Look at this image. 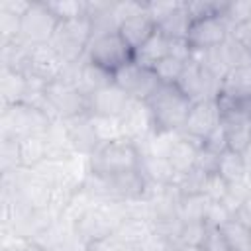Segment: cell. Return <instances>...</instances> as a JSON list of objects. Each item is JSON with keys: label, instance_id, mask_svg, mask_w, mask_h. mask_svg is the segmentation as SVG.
Masks as SVG:
<instances>
[{"label": "cell", "instance_id": "6da1fadb", "mask_svg": "<svg viewBox=\"0 0 251 251\" xmlns=\"http://www.w3.org/2000/svg\"><path fill=\"white\" fill-rule=\"evenodd\" d=\"M145 102L151 110L155 131H180L192 108V102L176 84H159Z\"/></svg>", "mask_w": 251, "mask_h": 251}, {"label": "cell", "instance_id": "7a4b0ae2", "mask_svg": "<svg viewBox=\"0 0 251 251\" xmlns=\"http://www.w3.org/2000/svg\"><path fill=\"white\" fill-rule=\"evenodd\" d=\"M88 169L102 176H114L141 169V149L133 139L120 137L102 143L90 157Z\"/></svg>", "mask_w": 251, "mask_h": 251}, {"label": "cell", "instance_id": "3957f363", "mask_svg": "<svg viewBox=\"0 0 251 251\" xmlns=\"http://www.w3.org/2000/svg\"><path fill=\"white\" fill-rule=\"evenodd\" d=\"M51 129V116L31 104H10L2 110V137L18 141L29 135H45Z\"/></svg>", "mask_w": 251, "mask_h": 251}, {"label": "cell", "instance_id": "277c9868", "mask_svg": "<svg viewBox=\"0 0 251 251\" xmlns=\"http://www.w3.org/2000/svg\"><path fill=\"white\" fill-rule=\"evenodd\" d=\"M90 41H92V24L86 14L80 18L59 22L49 43L63 57V61L71 65L86 57V49Z\"/></svg>", "mask_w": 251, "mask_h": 251}, {"label": "cell", "instance_id": "5b68a950", "mask_svg": "<svg viewBox=\"0 0 251 251\" xmlns=\"http://www.w3.org/2000/svg\"><path fill=\"white\" fill-rule=\"evenodd\" d=\"M88 108H90V98L82 94L75 84L63 78H57L45 86L43 110L51 118H59L61 122H65L88 114Z\"/></svg>", "mask_w": 251, "mask_h": 251}, {"label": "cell", "instance_id": "8992f818", "mask_svg": "<svg viewBox=\"0 0 251 251\" xmlns=\"http://www.w3.org/2000/svg\"><path fill=\"white\" fill-rule=\"evenodd\" d=\"M222 82H224L222 78L212 75L200 63L188 59L176 80V86L192 104H196L204 100H216L222 92Z\"/></svg>", "mask_w": 251, "mask_h": 251}, {"label": "cell", "instance_id": "52a82bcc", "mask_svg": "<svg viewBox=\"0 0 251 251\" xmlns=\"http://www.w3.org/2000/svg\"><path fill=\"white\" fill-rule=\"evenodd\" d=\"M65 67H67V63L53 49L51 43H39V45H29L27 47L24 63L20 67V73H24L27 78L49 84V82H53L61 76Z\"/></svg>", "mask_w": 251, "mask_h": 251}, {"label": "cell", "instance_id": "ba28073f", "mask_svg": "<svg viewBox=\"0 0 251 251\" xmlns=\"http://www.w3.org/2000/svg\"><path fill=\"white\" fill-rule=\"evenodd\" d=\"M59 25L57 16L45 6V2H31L27 12L20 20V33L18 39L25 45H39L49 43L55 29Z\"/></svg>", "mask_w": 251, "mask_h": 251}, {"label": "cell", "instance_id": "9c48e42d", "mask_svg": "<svg viewBox=\"0 0 251 251\" xmlns=\"http://www.w3.org/2000/svg\"><path fill=\"white\" fill-rule=\"evenodd\" d=\"M86 59L114 75V71L133 61V51L116 31V33H108L92 39L86 49Z\"/></svg>", "mask_w": 251, "mask_h": 251}, {"label": "cell", "instance_id": "30bf717a", "mask_svg": "<svg viewBox=\"0 0 251 251\" xmlns=\"http://www.w3.org/2000/svg\"><path fill=\"white\" fill-rule=\"evenodd\" d=\"M114 84L127 92L129 98L145 102L161 82L153 69H145L135 61H129L118 71H114Z\"/></svg>", "mask_w": 251, "mask_h": 251}, {"label": "cell", "instance_id": "8fae6325", "mask_svg": "<svg viewBox=\"0 0 251 251\" xmlns=\"http://www.w3.org/2000/svg\"><path fill=\"white\" fill-rule=\"evenodd\" d=\"M229 33L231 27L224 16H210V18L192 20L186 41L192 47V51H206L222 45L229 37Z\"/></svg>", "mask_w": 251, "mask_h": 251}, {"label": "cell", "instance_id": "7c38bea8", "mask_svg": "<svg viewBox=\"0 0 251 251\" xmlns=\"http://www.w3.org/2000/svg\"><path fill=\"white\" fill-rule=\"evenodd\" d=\"M222 124V110L218 106V100H204L192 104L188 118L182 126V133L190 137L192 141L200 143Z\"/></svg>", "mask_w": 251, "mask_h": 251}, {"label": "cell", "instance_id": "4fadbf2b", "mask_svg": "<svg viewBox=\"0 0 251 251\" xmlns=\"http://www.w3.org/2000/svg\"><path fill=\"white\" fill-rule=\"evenodd\" d=\"M120 126H122V133L127 139L143 141L147 139L151 133H155V126H153V116L151 110L147 106V102L143 100H129L126 110L120 116Z\"/></svg>", "mask_w": 251, "mask_h": 251}, {"label": "cell", "instance_id": "5bb4252c", "mask_svg": "<svg viewBox=\"0 0 251 251\" xmlns=\"http://www.w3.org/2000/svg\"><path fill=\"white\" fill-rule=\"evenodd\" d=\"M63 126H65L67 141H69V147H71L73 153L88 155L90 157L102 145L100 139H98V133L94 129V124H92L90 114L65 120Z\"/></svg>", "mask_w": 251, "mask_h": 251}, {"label": "cell", "instance_id": "9a60e30c", "mask_svg": "<svg viewBox=\"0 0 251 251\" xmlns=\"http://www.w3.org/2000/svg\"><path fill=\"white\" fill-rule=\"evenodd\" d=\"M129 100L131 98L127 92H124L116 84H110V86H104L90 96L88 114L100 116V118H120Z\"/></svg>", "mask_w": 251, "mask_h": 251}, {"label": "cell", "instance_id": "2e32d148", "mask_svg": "<svg viewBox=\"0 0 251 251\" xmlns=\"http://www.w3.org/2000/svg\"><path fill=\"white\" fill-rule=\"evenodd\" d=\"M200 143L192 141L190 137H186L182 131H178V135L175 137L169 153H167V159L171 163V167L175 169L176 176L188 173L190 169H194V163H196V157H198V151H200Z\"/></svg>", "mask_w": 251, "mask_h": 251}, {"label": "cell", "instance_id": "e0dca14e", "mask_svg": "<svg viewBox=\"0 0 251 251\" xmlns=\"http://www.w3.org/2000/svg\"><path fill=\"white\" fill-rule=\"evenodd\" d=\"M16 149H18V165L20 169H35L37 165H41L43 161H47L51 157L49 151V143L45 135H29L24 139L16 141Z\"/></svg>", "mask_w": 251, "mask_h": 251}, {"label": "cell", "instance_id": "ac0fdd59", "mask_svg": "<svg viewBox=\"0 0 251 251\" xmlns=\"http://www.w3.org/2000/svg\"><path fill=\"white\" fill-rule=\"evenodd\" d=\"M155 29H157V25L153 24V20L147 16V10H145L137 16H131L126 22H122L118 33L131 47V51H135L155 33Z\"/></svg>", "mask_w": 251, "mask_h": 251}, {"label": "cell", "instance_id": "d6986e66", "mask_svg": "<svg viewBox=\"0 0 251 251\" xmlns=\"http://www.w3.org/2000/svg\"><path fill=\"white\" fill-rule=\"evenodd\" d=\"M153 231V226L147 218L129 214L126 216L114 229V235L126 245V247H137L149 233Z\"/></svg>", "mask_w": 251, "mask_h": 251}, {"label": "cell", "instance_id": "ffe728a7", "mask_svg": "<svg viewBox=\"0 0 251 251\" xmlns=\"http://www.w3.org/2000/svg\"><path fill=\"white\" fill-rule=\"evenodd\" d=\"M192 18L188 12L186 2H178V6L175 10H171L159 24L157 29L167 37V39H184L188 35Z\"/></svg>", "mask_w": 251, "mask_h": 251}, {"label": "cell", "instance_id": "44dd1931", "mask_svg": "<svg viewBox=\"0 0 251 251\" xmlns=\"http://www.w3.org/2000/svg\"><path fill=\"white\" fill-rule=\"evenodd\" d=\"M169 55V39L155 29V33L139 47L133 51V61L145 69H155L159 61H163Z\"/></svg>", "mask_w": 251, "mask_h": 251}, {"label": "cell", "instance_id": "7402d4cb", "mask_svg": "<svg viewBox=\"0 0 251 251\" xmlns=\"http://www.w3.org/2000/svg\"><path fill=\"white\" fill-rule=\"evenodd\" d=\"M141 173L147 184H175L176 173L167 157L141 155Z\"/></svg>", "mask_w": 251, "mask_h": 251}, {"label": "cell", "instance_id": "603a6c76", "mask_svg": "<svg viewBox=\"0 0 251 251\" xmlns=\"http://www.w3.org/2000/svg\"><path fill=\"white\" fill-rule=\"evenodd\" d=\"M27 92V76L16 69H2V100L4 106L18 104Z\"/></svg>", "mask_w": 251, "mask_h": 251}, {"label": "cell", "instance_id": "cb8c5ba5", "mask_svg": "<svg viewBox=\"0 0 251 251\" xmlns=\"http://www.w3.org/2000/svg\"><path fill=\"white\" fill-rule=\"evenodd\" d=\"M222 124L226 126L227 149L235 153H243V149L251 143V116L222 120Z\"/></svg>", "mask_w": 251, "mask_h": 251}, {"label": "cell", "instance_id": "d4e9b609", "mask_svg": "<svg viewBox=\"0 0 251 251\" xmlns=\"http://www.w3.org/2000/svg\"><path fill=\"white\" fill-rule=\"evenodd\" d=\"M218 229L229 251H251V229L237 218L227 220Z\"/></svg>", "mask_w": 251, "mask_h": 251}, {"label": "cell", "instance_id": "484cf974", "mask_svg": "<svg viewBox=\"0 0 251 251\" xmlns=\"http://www.w3.org/2000/svg\"><path fill=\"white\" fill-rule=\"evenodd\" d=\"M216 173L227 182V184H233V182H241L247 178V167L243 163V157L241 153H235L231 149H226L220 157H218V169Z\"/></svg>", "mask_w": 251, "mask_h": 251}, {"label": "cell", "instance_id": "4316f807", "mask_svg": "<svg viewBox=\"0 0 251 251\" xmlns=\"http://www.w3.org/2000/svg\"><path fill=\"white\" fill-rule=\"evenodd\" d=\"M208 235L206 222H184L173 243V251L178 247H202Z\"/></svg>", "mask_w": 251, "mask_h": 251}, {"label": "cell", "instance_id": "83f0119b", "mask_svg": "<svg viewBox=\"0 0 251 251\" xmlns=\"http://www.w3.org/2000/svg\"><path fill=\"white\" fill-rule=\"evenodd\" d=\"M212 200H208L204 194H192V196H182L178 204V220L184 222H204L206 212Z\"/></svg>", "mask_w": 251, "mask_h": 251}, {"label": "cell", "instance_id": "f1b7e54d", "mask_svg": "<svg viewBox=\"0 0 251 251\" xmlns=\"http://www.w3.org/2000/svg\"><path fill=\"white\" fill-rule=\"evenodd\" d=\"M222 88L237 94H251V63L229 69L224 76Z\"/></svg>", "mask_w": 251, "mask_h": 251}, {"label": "cell", "instance_id": "f546056e", "mask_svg": "<svg viewBox=\"0 0 251 251\" xmlns=\"http://www.w3.org/2000/svg\"><path fill=\"white\" fill-rule=\"evenodd\" d=\"M249 194H251V184L247 182V178L245 180H241V182H233V184H229L227 186V192H226V196L222 198V206L231 214V218L241 210V206L245 204V200L249 198Z\"/></svg>", "mask_w": 251, "mask_h": 251}, {"label": "cell", "instance_id": "4dcf8cb0", "mask_svg": "<svg viewBox=\"0 0 251 251\" xmlns=\"http://www.w3.org/2000/svg\"><path fill=\"white\" fill-rule=\"evenodd\" d=\"M45 6L57 16L59 22L73 20L88 14V2H76V0H57V2H45Z\"/></svg>", "mask_w": 251, "mask_h": 251}, {"label": "cell", "instance_id": "1f68e13d", "mask_svg": "<svg viewBox=\"0 0 251 251\" xmlns=\"http://www.w3.org/2000/svg\"><path fill=\"white\" fill-rule=\"evenodd\" d=\"M182 69H184V61L167 55L163 61L157 63V67L153 71H155V75H157V78H159L161 84H176Z\"/></svg>", "mask_w": 251, "mask_h": 251}, {"label": "cell", "instance_id": "d6a6232c", "mask_svg": "<svg viewBox=\"0 0 251 251\" xmlns=\"http://www.w3.org/2000/svg\"><path fill=\"white\" fill-rule=\"evenodd\" d=\"M227 182L218 175V173H214V175H208V178H206V182H204V190H202V194L208 198V200H212V202H222V198L226 196V192H227Z\"/></svg>", "mask_w": 251, "mask_h": 251}, {"label": "cell", "instance_id": "836d02e7", "mask_svg": "<svg viewBox=\"0 0 251 251\" xmlns=\"http://www.w3.org/2000/svg\"><path fill=\"white\" fill-rule=\"evenodd\" d=\"M202 149L214 153V155H222L227 149V135H226V126L220 124L204 141H202Z\"/></svg>", "mask_w": 251, "mask_h": 251}, {"label": "cell", "instance_id": "e575fe53", "mask_svg": "<svg viewBox=\"0 0 251 251\" xmlns=\"http://www.w3.org/2000/svg\"><path fill=\"white\" fill-rule=\"evenodd\" d=\"M227 220H231V214L220 204V202H210L208 212H206V224L208 227H222Z\"/></svg>", "mask_w": 251, "mask_h": 251}, {"label": "cell", "instance_id": "d590c367", "mask_svg": "<svg viewBox=\"0 0 251 251\" xmlns=\"http://www.w3.org/2000/svg\"><path fill=\"white\" fill-rule=\"evenodd\" d=\"M84 247H86V251H126L127 249L114 233H110L106 237H100V239H96V241H92Z\"/></svg>", "mask_w": 251, "mask_h": 251}, {"label": "cell", "instance_id": "8d00e7d4", "mask_svg": "<svg viewBox=\"0 0 251 251\" xmlns=\"http://www.w3.org/2000/svg\"><path fill=\"white\" fill-rule=\"evenodd\" d=\"M169 55L186 63L192 57V47L188 45L186 37L184 39H169Z\"/></svg>", "mask_w": 251, "mask_h": 251}, {"label": "cell", "instance_id": "74e56055", "mask_svg": "<svg viewBox=\"0 0 251 251\" xmlns=\"http://www.w3.org/2000/svg\"><path fill=\"white\" fill-rule=\"evenodd\" d=\"M233 218H237L239 222H243V224H245V226L251 229V194H249V198L245 200V204L241 206V210H239V212H237Z\"/></svg>", "mask_w": 251, "mask_h": 251}, {"label": "cell", "instance_id": "f35d334b", "mask_svg": "<svg viewBox=\"0 0 251 251\" xmlns=\"http://www.w3.org/2000/svg\"><path fill=\"white\" fill-rule=\"evenodd\" d=\"M241 157H243V163H245V167H247V173H251V143L243 149Z\"/></svg>", "mask_w": 251, "mask_h": 251}, {"label": "cell", "instance_id": "ab89813d", "mask_svg": "<svg viewBox=\"0 0 251 251\" xmlns=\"http://www.w3.org/2000/svg\"><path fill=\"white\" fill-rule=\"evenodd\" d=\"M126 251H137V249H135V247H127Z\"/></svg>", "mask_w": 251, "mask_h": 251}, {"label": "cell", "instance_id": "60d3db41", "mask_svg": "<svg viewBox=\"0 0 251 251\" xmlns=\"http://www.w3.org/2000/svg\"><path fill=\"white\" fill-rule=\"evenodd\" d=\"M249 102H251V98H249Z\"/></svg>", "mask_w": 251, "mask_h": 251}]
</instances>
